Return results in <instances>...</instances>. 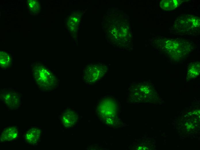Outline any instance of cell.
<instances>
[{
	"label": "cell",
	"instance_id": "9c48e42d",
	"mask_svg": "<svg viewBox=\"0 0 200 150\" xmlns=\"http://www.w3.org/2000/svg\"><path fill=\"white\" fill-rule=\"evenodd\" d=\"M19 134V129L17 126H8L4 128L0 135V141H10L16 139Z\"/></svg>",
	"mask_w": 200,
	"mask_h": 150
},
{
	"label": "cell",
	"instance_id": "30bf717a",
	"mask_svg": "<svg viewBox=\"0 0 200 150\" xmlns=\"http://www.w3.org/2000/svg\"><path fill=\"white\" fill-rule=\"evenodd\" d=\"M200 73V62H195L191 63L187 69L186 78L188 79L197 77Z\"/></svg>",
	"mask_w": 200,
	"mask_h": 150
},
{
	"label": "cell",
	"instance_id": "8992f818",
	"mask_svg": "<svg viewBox=\"0 0 200 150\" xmlns=\"http://www.w3.org/2000/svg\"><path fill=\"white\" fill-rule=\"evenodd\" d=\"M1 101L11 110H17L22 105L21 94L11 89H4L0 91Z\"/></svg>",
	"mask_w": 200,
	"mask_h": 150
},
{
	"label": "cell",
	"instance_id": "52a82bcc",
	"mask_svg": "<svg viewBox=\"0 0 200 150\" xmlns=\"http://www.w3.org/2000/svg\"><path fill=\"white\" fill-rule=\"evenodd\" d=\"M42 136V130L37 126H32L24 132L23 138L26 144L32 146L37 145L40 142Z\"/></svg>",
	"mask_w": 200,
	"mask_h": 150
},
{
	"label": "cell",
	"instance_id": "6da1fadb",
	"mask_svg": "<svg viewBox=\"0 0 200 150\" xmlns=\"http://www.w3.org/2000/svg\"><path fill=\"white\" fill-rule=\"evenodd\" d=\"M156 41V48L158 50L174 60L183 59L194 49L193 42L181 38L159 37Z\"/></svg>",
	"mask_w": 200,
	"mask_h": 150
},
{
	"label": "cell",
	"instance_id": "7c38bea8",
	"mask_svg": "<svg viewBox=\"0 0 200 150\" xmlns=\"http://www.w3.org/2000/svg\"><path fill=\"white\" fill-rule=\"evenodd\" d=\"M12 58L10 55L5 51L0 52V65L2 68L8 69L11 65Z\"/></svg>",
	"mask_w": 200,
	"mask_h": 150
},
{
	"label": "cell",
	"instance_id": "4fadbf2b",
	"mask_svg": "<svg viewBox=\"0 0 200 150\" xmlns=\"http://www.w3.org/2000/svg\"><path fill=\"white\" fill-rule=\"evenodd\" d=\"M27 5L28 11L29 13L36 15L39 13L41 5L40 3L38 1L28 0L27 1Z\"/></svg>",
	"mask_w": 200,
	"mask_h": 150
},
{
	"label": "cell",
	"instance_id": "7a4b0ae2",
	"mask_svg": "<svg viewBox=\"0 0 200 150\" xmlns=\"http://www.w3.org/2000/svg\"><path fill=\"white\" fill-rule=\"evenodd\" d=\"M120 105L114 97L106 96L98 102L96 108L97 115L100 120L107 125L112 127L120 126Z\"/></svg>",
	"mask_w": 200,
	"mask_h": 150
},
{
	"label": "cell",
	"instance_id": "ba28073f",
	"mask_svg": "<svg viewBox=\"0 0 200 150\" xmlns=\"http://www.w3.org/2000/svg\"><path fill=\"white\" fill-rule=\"evenodd\" d=\"M78 118L77 113L71 109L64 111L60 116L62 125L66 128L73 127L77 123Z\"/></svg>",
	"mask_w": 200,
	"mask_h": 150
},
{
	"label": "cell",
	"instance_id": "5b68a950",
	"mask_svg": "<svg viewBox=\"0 0 200 150\" xmlns=\"http://www.w3.org/2000/svg\"><path fill=\"white\" fill-rule=\"evenodd\" d=\"M108 70L107 67L103 64L89 65L83 70L82 79L87 85L95 84L104 77Z\"/></svg>",
	"mask_w": 200,
	"mask_h": 150
},
{
	"label": "cell",
	"instance_id": "277c9868",
	"mask_svg": "<svg viewBox=\"0 0 200 150\" xmlns=\"http://www.w3.org/2000/svg\"><path fill=\"white\" fill-rule=\"evenodd\" d=\"M200 18L194 15L183 14L175 20L172 29L176 34L196 35L200 33Z\"/></svg>",
	"mask_w": 200,
	"mask_h": 150
},
{
	"label": "cell",
	"instance_id": "8fae6325",
	"mask_svg": "<svg viewBox=\"0 0 200 150\" xmlns=\"http://www.w3.org/2000/svg\"><path fill=\"white\" fill-rule=\"evenodd\" d=\"M183 1L180 0H162L160 2V6L163 10H172L178 7Z\"/></svg>",
	"mask_w": 200,
	"mask_h": 150
},
{
	"label": "cell",
	"instance_id": "3957f363",
	"mask_svg": "<svg viewBox=\"0 0 200 150\" xmlns=\"http://www.w3.org/2000/svg\"><path fill=\"white\" fill-rule=\"evenodd\" d=\"M31 71L36 85L41 90L51 91L58 87L59 79L54 72L47 65L35 63L32 66Z\"/></svg>",
	"mask_w": 200,
	"mask_h": 150
}]
</instances>
